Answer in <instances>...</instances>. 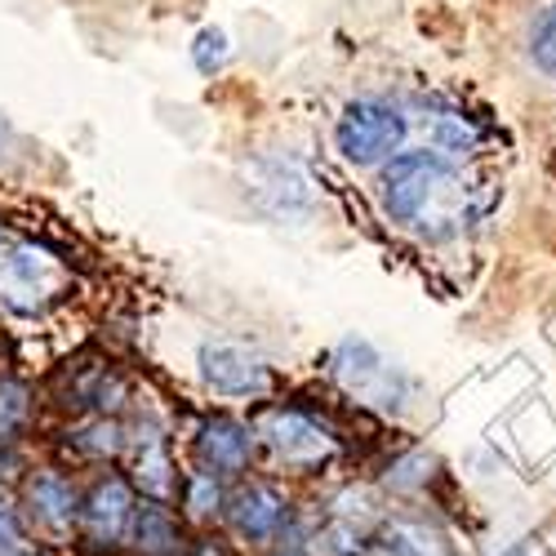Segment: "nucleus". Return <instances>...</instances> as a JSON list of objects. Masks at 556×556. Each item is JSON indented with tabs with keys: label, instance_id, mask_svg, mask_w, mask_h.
I'll return each mask as SVG.
<instances>
[{
	"label": "nucleus",
	"instance_id": "nucleus-10",
	"mask_svg": "<svg viewBox=\"0 0 556 556\" xmlns=\"http://www.w3.org/2000/svg\"><path fill=\"white\" fill-rule=\"evenodd\" d=\"M129 547L138 556H178L182 552V526L174 521V513L165 503L148 498L134 503V521H129Z\"/></svg>",
	"mask_w": 556,
	"mask_h": 556
},
{
	"label": "nucleus",
	"instance_id": "nucleus-2",
	"mask_svg": "<svg viewBox=\"0 0 556 556\" xmlns=\"http://www.w3.org/2000/svg\"><path fill=\"white\" fill-rule=\"evenodd\" d=\"M405 143V116L392 103L379 99H356L343 108L334 125V148L352 165H379Z\"/></svg>",
	"mask_w": 556,
	"mask_h": 556
},
{
	"label": "nucleus",
	"instance_id": "nucleus-3",
	"mask_svg": "<svg viewBox=\"0 0 556 556\" xmlns=\"http://www.w3.org/2000/svg\"><path fill=\"white\" fill-rule=\"evenodd\" d=\"M129 521H134V490L116 472L99 477L94 485H89V494L80 498L76 526L94 547H116L129 534Z\"/></svg>",
	"mask_w": 556,
	"mask_h": 556
},
{
	"label": "nucleus",
	"instance_id": "nucleus-19",
	"mask_svg": "<svg viewBox=\"0 0 556 556\" xmlns=\"http://www.w3.org/2000/svg\"><path fill=\"white\" fill-rule=\"evenodd\" d=\"M10 148H14V129H10V116L0 112V156H5Z\"/></svg>",
	"mask_w": 556,
	"mask_h": 556
},
{
	"label": "nucleus",
	"instance_id": "nucleus-15",
	"mask_svg": "<svg viewBox=\"0 0 556 556\" xmlns=\"http://www.w3.org/2000/svg\"><path fill=\"white\" fill-rule=\"evenodd\" d=\"M182 503H188V513L192 517H214L223 503V490H218V477L210 472H192L188 481H182Z\"/></svg>",
	"mask_w": 556,
	"mask_h": 556
},
{
	"label": "nucleus",
	"instance_id": "nucleus-11",
	"mask_svg": "<svg viewBox=\"0 0 556 556\" xmlns=\"http://www.w3.org/2000/svg\"><path fill=\"white\" fill-rule=\"evenodd\" d=\"M5 281H10V286H27L31 294H45V290L59 281V267H54V258L45 254V250L18 245V250L5 258Z\"/></svg>",
	"mask_w": 556,
	"mask_h": 556
},
{
	"label": "nucleus",
	"instance_id": "nucleus-17",
	"mask_svg": "<svg viewBox=\"0 0 556 556\" xmlns=\"http://www.w3.org/2000/svg\"><path fill=\"white\" fill-rule=\"evenodd\" d=\"M530 54H534V63L556 80V5L539 18V27H534V40H530Z\"/></svg>",
	"mask_w": 556,
	"mask_h": 556
},
{
	"label": "nucleus",
	"instance_id": "nucleus-12",
	"mask_svg": "<svg viewBox=\"0 0 556 556\" xmlns=\"http://www.w3.org/2000/svg\"><path fill=\"white\" fill-rule=\"evenodd\" d=\"M134 463H138V485H143L156 503L174 494V463H169V450H165L161 437H148L143 445H138Z\"/></svg>",
	"mask_w": 556,
	"mask_h": 556
},
{
	"label": "nucleus",
	"instance_id": "nucleus-20",
	"mask_svg": "<svg viewBox=\"0 0 556 556\" xmlns=\"http://www.w3.org/2000/svg\"><path fill=\"white\" fill-rule=\"evenodd\" d=\"M271 556H312V552H307L303 543H294V539H290V543H276V547H271Z\"/></svg>",
	"mask_w": 556,
	"mask_h": 556
},
{
	"label": "nucleus",
	"instance_id": "nucleus-18",
	"mask_svg": "<svg viewBox=\"0 0 556 556\" xmlns=\"http://www.w3.org/2000/svg\"><path fill=\"white\" fill-rule=\"evenodd\" d=\"M23 543V521H18V507L10 498H0V556H14Z\"/></svg>",
	"mask_w": 556,
	"mask_h": 556
},
{
	"label": "nucleus",
	"instance_id": "nucleus-13",
	"mask_svg": "<svg viewBox=\"0 0 556 556\" xmlns=\"http://www.w3.org/2000/svg\"><path fill=\"white\" fill-rule=\"evenodd\" d=\"M31 424V388L14 375H0V441H18Z\"/></svg>",
	"mask_w": 556,
	"mask_h": 556
},
{
	"label": "nucleus",
	"instance_id": "nucleus-16",
	"mask_svg": "<svg viewBox=\"0 0 556 556\" xmlns=\"http://www.w3.org/2000/svg\"><path fill=\"white\" fill-rule=\"evenodd\" d=\"M227 54H231V45H227V31H223V27H205V31H197V40H192V63H197L201 76L223 72Z\"/></svg>",
	"mask_w": 556,
	"mask_h": 556
},
{
	"label": "nucleus",
	"instance_id": "nucleus-7",
	"mask_svg": "<svg viewBox=\"0 0 556 556\" xmlns=\"http://www.w3.org/2000/svg\"><path fill=\"white\" fill-rule=\"evenodd\" d=\"M23 503H27V517L45 530V534H67L76 526V513H80V494L76 485L54 472V468H45L27 481L23 490Z\"/></svg>",
	"mask_w": 556,
	"mask_h": 556
},
{
	"label": "nucleus",
	"instance_id": "nucleus-5",
	"mask_svg": "<svg viewBox=\"0 0 556 556\" xmlns=\"http://www.w3.org/2000/svg\"><path fill=\"white\" fill-rule=\"evenodd\" d=\"M254 441L258 432L241 419H231V414H214V419H205L197 428V463L201 472L210 477H237L250 468L254 458Z\"/></svg>",
	"mask_w": 556,
	"mask_h": 556
},
{
	"label": "nucleus",
	"instance_id": "nucleus-6",
	"mask_svg": "<svg viewBox=\"0 0 556 556\" xmlns=\"http://www.w3.org/2000/svg\"><path fill=\"white\" fill-rule=\"evenodd\" d=\"M258 437L286 463H320L334 450L330 432L320 428L316 419H307V414H299V409H271L267 419L258 424Z\"/></svg>",
	"mask_w": 556,
	"mask_h": 556
},
{
	"label": "nucleus",
	"instance_id": "nucleus-9",
	"mask_svg": "<svg viewBox=\"0 0 556 556\" xmlns=\"http://www.w3.org/2000/svg\"><path fill=\"white\" fill-rule=\"evenodd\" d=\"M334 375L348 392L369 396V401H388L392 396V365L369 348L365 339H348L334 356Z\"/></svg>",
	"mask_w": 556,
	"mask_h": 556
},
{
	"label": "nucleus",
	"instance_id": "nucleus-1",
	"mask_svg": "<svg viewBox=\"0 0 556 556\" xmlns=\"http://www.w3.org/2000/svg\"><path fill=\"white\" fill-rule=\"evenodd\" d=\"M379 188H383V210L392 223L414 227L428 214H437V223H445L441 205L454 197V169L437 152H401L383 165Z\"/></svg>",
	"mask_w": 556,
	"mask_h": 556
},
{
	"label": "nucleus",
	"instance_id": "nucleus-4",
	"mask_svg": "<svg viewBox=\"0 0 556 556\" xmlns=\"http://www.w3.org/2000/svg\"><path fill=\"white\" fill-rule=\"evenodd\" d=\"M197 369L205 388H214L218 396H263L271 383L267 365L237 343H205L197 352Z\"/></svg>",
	"mask_w": 556,
	"mask_h": 556
},
{
	"label": "nucleus",
	"instance_id": "nucleus-14",
	"mask_svg": "<svg viewBox=\"0 0 556 556\" xmlns=\"http://www.w3.org/2000/svg\"><path fill=\"white\" fill-rule=\"evenodd\" d=\"M72 396H76V405H85V409H99V414H108V409H116V405H121L125 388H121V379L112 375L108 365H89L85 375L76 379Z\"/></svg>",
	"mask_w": 556,
	"mask_h": 556
},
{
	"label": "nucleus",
	"instance_id": "nucleus-8",
	"mask_svg": "<svg viewBox=\"0 0 556 556\" xmlns=\"http://www.w3.org/2000/svg\"><path fill=\"white\" fill-rule=\"evenodd\" d=\"M227 521L241 539L267 543L286 526V498L276 494L271 485H241L237 494L227 498Z\"/></svg>",
	"mask_w": 556,
	"mask_h": 556
}]
</instances>
